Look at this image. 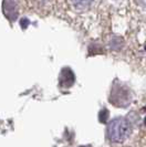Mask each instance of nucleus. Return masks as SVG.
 <instances>
[{
    "label": "nucleus",
    "instance_id": "f257e3e1",
    "mask_svg": "<svg viewBox=\"0 0 146 147\" xmlns=\"http://www.w3.org/2000/svg\"><path fill=\"white\" fill-rule=\"evenodd\" d=\"M132 133L131 122L124 117L114 118L107 124L106 135L111 142L114 143H123L128 138Z\"/></svg>",
    "mask_w": 146,
    "mask_h": 147
},
{
    "label": "nucleus",
    "instance_id": "f03ea898",
    "mask_svg": "<svg viewBox=\"0 0 146 147\" xmlns=\"http://www.w3.org/2000/svg\"><path fill=\"white\" fill-rule=\"evenodd\" d=\"M132 92L124 83L115 80L110 94V102L117 107H127L132 102Z\"/></svg>",
    "mask_w": 146,
    "mask_h": 147
},
{
    "label": "nucleus",
    "instance_id": "7ed1b4c3",
    "mask_svg": "<svg viewBox=\"0 0 146 147\" xmlns=\"http://www.w3.org/2000/svg\"><path fill=\"white\" fill-rule=\"evenodd\" d=\"M3 13L9 20L14 21L18 17V3L16 0H3Z\"/></svg>",
    "mask_w": 146,
    "mask_h": 147
},
{
    "label": "nucleus",
    "instance_id": "20e7f679",
    "mask_svg": "<svg viewBox=\"0 0 146 147\" xmlns=\"http://www.w3.org/2000/svg\"><path fill=\"white\" fill-rule=\"evenodd\" d=\"M75 81V76L72 70L70 67H64L62 69L61 73H60V86L64 88H69L73 85V83Z\"/></svg>",
    "mask_w": 146,
    "mask_h": 147
},
{
    "label": "nucleus",
    "instance_id": "39448f33",
    "mask_svg": "<svg viewBox=\"0 0 146 147\" xmlns=\"http://www.w3.org/2000/svg\"><path fill=\"white\" fill-rule=\"evenodd\" d=\"M93 0H70L71 5L75 8L76 10H85L87 8L90 7Z\"/></svg>",
    "mask_w": 146,
    "mask_h": 147
},
{
    "label": "nucleus",
    "instance_id": "423d86ee",
    "mask_svg": "<svg viewBox=\"0 0 146 147\" xmlns=\"http://www.w3.org/2000/svg\"><path fill=\"white\" fill-rule=\"evenodd\" d=\"M123 44H124V40L122 38L116 37L111 41V48L113 50H115V51H118V50H121V48L123 47Z\"/></svg>",
    "mask_w": 146,
    "mask_h": 147
},
{
    "label": "nucleus",
    "instance_id": "0eeeda50",
    "mask_svg": "<svg viewBox=\"0 0 146 147\" xmlns=\"http://www.w3.org/2000/svg\"><path fill=\"white\" fill-rule=\"evenodd\" d=\"M109 117V111L107 110H102L100 112V115H99V119L101 123H105L106 119Z\"/></svg>",
    "mask_w": 146,
    "mask_h": 147
},
{
    "label": "nucleus",
    "instance_id": "6e6552de",
    "mask_svg": "<svg viewBox=\"0 0 146 147\" xmlns=\"http://www.w3.org/2000/svg\"><path fill=\"white\" fill-rule=\"evenodd\" d=\"M135 2L143 8H146V0H135Z\"/></svg>",
    "mask_w": 146,
    "mask_h": 147
},
{
    "label": "nucleus",
    "instance_id": "1a4fd4ad",
    "mask_svg": "<svg viewBox=\"0 0 146 147\" xmlns=\"http://www.w3.org/2000/svg\"><path fill=\"white\" fill-rule=\"evenodd\" d=\"M144 123H145V125H146V117H145V119H144Z\"/></svg>",
    "mask_w": 146,
    "mask_h": 147
}]
</instances>
